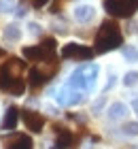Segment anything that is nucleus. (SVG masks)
<instances>
[{
  "instance_id": "nucleus-6",
  "label": "nucleus",
  "mask_w": 138,
  "mask_h": 149,
  "mask_svg": "<svg viewBox=\"0 0 138 149\" xmlns=\"http://www.w3.org/2000/svg\"><path fill=\"white\" fill-rule=\"evenodd\" d=\"M0 87H2L6 94L21 96L24 90H26V81H24V77H17V74H6V72H2V74H0Z\"/></svg>"
},
{
  "instance_id": "nucleus-18",
  "label": "nucleus",
  "mask_w": 138,
  "mask_h": 149,
  "mask_svg": "<svg viewBox=\"0 0 138 149\" xmlns=\"http://www.w3.org/2000/svg\"><path fill=\"white\" fill-rule=\"evenodd\" d=\"M121 130L126 136H138V121H128V124H123Z\"/></svg>"
},
{
  "instance_id": "nucleus-25",
  "label": "nucleus",
  "mask_w": 138,
  "mask_h": 149,
  "mask_svg": "<svg viewBox=\"0 0 138 149\" xmlns=\"http://www.w3.org/2000/svg\"><path fill=\"white\" fill-rule=\"evenodd\" d=\"M15 15H17V17H26V15H28V9H26V6H17V9H15Z\"/></svg>"
},
{
  "instance_id": "nucleus-15",
  "label": "nucleus",
  "mask_w": 138,
  "mask_h": 149,
  "mask_svg": "<svg viewBox=\"0 0 138 149\" xmlns=\"http://www.w3.org/2000/svg\"><path fill=\"white\" fill-rule=\"evenodd\" d=\"M2 36H4L6 43H17V40L21 38V28H19L17 24H9V26L4 28Z\"/></svg>"
},
{
  "instance_id": "nucleus-12",
  "label": "nucleus",
  "mask_w": 138,
  "mask_h": 149,
  "mask_svg": "<svg viewBox=\"0 0 138 149\" xmlns=\"http://www.w3.org/2000/svg\"><path fill=\"white\" fill-rule=\"evenodd\" d=\"M17 119H19V109L17 107H9L2 117V128L4 130H15L17 128Z\"/></svg>"
},
{
  "instance_id": "nucleus-5",
  "label": "nucleus",
  "mask_w": 138,
  "mask_h": 149,
  "mask_svg": "<svg viewBox=\"0 0 138 149\" xmlns=\"http://www.w3.org/2000/svg\"><path fill=\"white\" fill-rule=\"evenodd\" d=\"M94 49L92 47H85V45H79V43H68L62 47V58L66 60H79V62H87V60L94 58Z\"/></svg>"
},
{
  "instance_id": "nucleus-23",
  "label": "nucleus",
  "mask_w": 138,
  "mask_h": 149,
  "mask_svg": "<svg viewBox=\"0 0 138 149\" xmlns=\"http://www.w3.org/2000/svg\"><path fill=\"white\" fill-rule=\"evenodd\" d=\"M68 2V0H55V4L51 6V13H53V15H55V13H60L62 9H64V4Z\"/></svg>"
},
{
  "instance_id": "nucleus-22",
  "label": "nucleus",
  "mask_w": 138,
  "mask_h": 149,
  "mask_svg": "<svg viewBox=\"0 0 138 149\" xmlns=\"http://www.w3.org/2000/svg\"><path fill=\"white\" fill-rule=\"evenodd\" d=\"M28 32H30L32 36H40V32H43V28L36 24V22H30L28 24Z\"/></svg>"
},
{
  "instance_id": "nucleus-10",
  "label": "nucleus",
  "mask_w": 138,
  "mask_h": 149,
  "mask_svg": "<svg viewBox=\"0 0 138 149\" xmlns=\"http://www.w3.org/2000/svg\"><path fill=\"white\" fill-rule=\"evenodd\" d=\"M94 17H96V9L92 4H79V6H74V19H77L79 24H89Z\"/></svg>"
},
{
  "instance_id": "nucleus-11",
  "label": "nucleus",
  "mask_w": 138,
  "mask_h": 149,
  "mask_svg": "<svg viewBox=\"0 0 138 149\" xmlns=\"http://www.w3.org/2000/svg\"><path fill=\"white\" fill-rule=\"evenodd\" d=\"M128 113H130V109H128V104H126V102H113V104L108 107V111H106V115H108V119H110V121L123 119Z\"/></svg>"
},
{
  "instance_id": "nucleus-13",
  "label": "nucleus",
  "mask_w": 138,
  "mask_h": 149,
  "mask_svg": "<svg viewBox=\"0 0 138 149\" xmlns=\"http://www.w3.org/2000/svg\"><path fill=\"white\" fill-rule=\"evenodd\" d=\"M68 87H72V90H83V92H87V81H85V74H83L81 70V66L77 70H74L70 74V79H68Z\"/></svg>"
},
{
  "instance_id": "nucleus-7",
  "label": "nucleus",
  "mask_w": 138,
  "mask_h": 149,
  "mask_svg": "<svg viewBox=\"0 0 138 149\" xmlns=\"http://www.w3.org/2000/svg\"><path fill=\"white\" fill-rule=\"evenodd\" d=\"M21 119H24V124L26 128L30 132H43V126H45V117L40 115L38 111H32V109H24L21 111Z\"/></svg>"
},
{
  "instance_id": "nucleus-4",
  "label": "nucleus",
  "mask_w": 138,
  "mask_h": 149,
  "mask_svg": "<svg viewBox=\"0 0 138 149\" xmlns=\"http://www.w3.org/2000/svg\"><path fill=\"white\" fill-rule=\"evenodd\" d=\"M53 53H55V40L53 38H47L40 45H34V47H24V56L30 60V62L47 60V58H51Z\"/></svg>"
},
{
  "instance_id": "nucleus-2",
  "label": "nucleus",
  "mask_w": 138,
  "mask_h": 149,
  "mask_svg": "<svg viewBox=\"0 0 138 149\" xmlns=\"http://www.w3.org/2000/svg\"><path fill=\"white\" fill-rule=\"evenodd\" d=\"M55 72H58V60H55V56L36 62V66L30 70V83H32V87H40L43 83H47Z\"/></svg>"
},
{
  "instance_id": "nucleus-21",
  "label": "nucleus",
  "mask_w": 138,
  "mask_h": 149,
  "mask_svg": "<svg viewBox=\"0 0 138 149\" xmlns=\"http://www.w3.org/2000/svg\"><path fill=\"white\" fill-rule=\"evenodd\" d=\"M104 104H106V98H104V96H100V98L92 104V113H94V115H98L102 109H104Z\"/></svg>"
},
{
  "instance_id": "nucleus-26",
  "label": "nucleus",
  "mask_w": 138,
  "mask_h": 149,
  "mask_svg": "<svg viewBox=\"0 0 138 149\" xmlns=\"http://www.w3.org/2000/svg\"><path fill=\"white\" fill-rule=\"evenodd\" d=\"M132 109H134V111H136V115H138V98H134V100H132Z\"/></svg>"
},
{
  "instance_id": "nucleus-8",
  "label": "nucleus",
  "mask_w": 138,
  "mask_h": 149,
  "mask_svg": "<svg viewBox=\"0 0 138 149\" xmlns=\"http://www.w3.org/2000/svg\"><path fill=\"white\" fill-rule=\"evenodd\" d=\"M2 145H4V149H34L32 139L26 136V134H11V136H4Z\"/></svg>"
},
{
  "instance_id": "nucleus-24",
  "label": "nucleus",
  "mask_w": 138,
  "mask_h": 149,
  "mask_svg": "<svg viewBox=\"0 0 138 149\" xmlns=\"http://www.w3.org/2000/svg\"><path fill=\"white\" fill-rule=\"evenodd\" d=\"M115 83H117V77H115V74H110V77H108V81H106V87H104V90L108 92V90H110V87H113Z\"/></svg>"
},
{
  "instance_id": "nucleus-17",
  "label": "nucleus",
  "mask_w": 138,
  "mask_h": 149,
  "mask_svg": "<svg viewBox=\"0 0 138 149\" xmlns=\"http://www.w3.org/2000/svg\"><path fill=\"white\" fill-rule=\"evenodd\" d=\"M68 98H70V90L68 87H60L55 92V102L58 104H68Z\"/></svg>"
},
{
  "instance_id": "nucleus-9",
  "label": "nucleus",
  "mask_w": 138,
  "mask_h": 149,
  "mask_svg": "<svg viewBox=\"0 0 138 149\" xmlns=\"http://www.w3.org/2000/svg\"><path fill=\"white\" fill-rule=\"evenodd\" d=\"M55 147L58 149H70L72 143H74V134L66 128H55Z\"/></svg>"
},
{
  "instance_id": "nucleus-14",
  "label": "nucleus",
  "mask_w": 138,
  "mask_h": 149,
  "mask_svg": "<svg viewBox=\"0 0 138 149\" xmlns=\"http://www.w3.org/2000/svg\"><path fill=\"white\" fill-rule=\"evenodd\" d=\"M81 70H83V74H85V81H87V92H89V90H94L100 68H98L96 64H83V66H81Z\"/></svg>"
},
{
  "instance_id": "nucleus-3",
  "label": "nucleus",
  "mask_w": 138,
  "mask_h": 149,
  "mask_svg": "<svg viewBox=\"0 0 138 149\" xmlns=\"http://www.w3.org/2000/svg\"><path fill=\"white\" fill-rule=\"evenodd\" d=\"M104 9L115 17H132L138 11V0H104Z\"/></svg>"
},
{
  "instance_id": "nucleus-16",
  "label": "nucleus",
  "mask_w": 138,
  "mask_h": 149,
  "mask_svg": "<svg viewBox=\"0 0 138 149\" xmlns=\"http://www.w3.org/2000/svg\"><path fill=\"white\" fill-rule=\"evenodd\" d=\"M123 53V60H128V62H138V49L132 45H128V47H123L121 49Z\"/></svg>"
},
{
  "instance_id": "nucleus-19",
  "label": "nucleus",
  "mask_w": 138,
  "mask_h": 149,
  "mask_svg": "<svg viewBox=\"0 0 138 149\" xmlns=\"http://www.w3.org/2000/svg\"><path fill=\"white\" fill-rule=\"evenodd\" d=\"M17 9L15 0H0V13H13Z\"/></svg>"
},
{
  "instance_id": "nucleus-1",
  "label": "nucleus",
  "mask_w": 138,
  "mask_h": 149,
  "mask_svg": "<svg viewBox=\"0 0 138 149\" xmlns=\"http://www.w3.org/2000/svg\"><path fill=\"white\" fill-rule=\"evenodd\" d=\"M123 43V34H121V28L117 22H104L100 26V30L96 32V38H94V51L96 53H106V51H113L117 47H121Z\"/></svg>"
},
{
  "instance_id": "nucleus-20",
  "label": "nucleus",
  "mask_w": 138,
  "mask_h": 149,
  "mask_svg": "<svg viewBox=\"0 0 138 149\" xmlns=\"http://www.w3.org/2000/svg\"><path fill=\"white\" fill-rule=\"evenodd\" d=\"M136 83H138V72H136V70L126 72V77H123V85H126V87H132V85H136Z\"/></svg>"
}]
</instances>
